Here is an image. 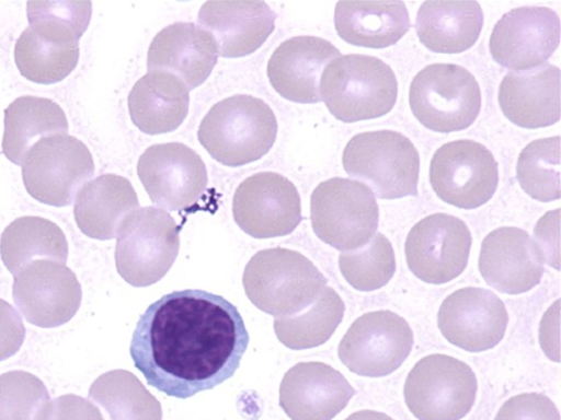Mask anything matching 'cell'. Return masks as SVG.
Listing matches in <instances>:
<instances>
[{"mask_svg":"<svg viewBox=\"0 0 561 420\" xmlns=\"http://www.w3.org/2000/svg\"><path fill=\"white\" fill-rule=\"evenodd\" d=\"M250 345L238 308L202 290L169 293L134 331L130 355L150 387L187 399L230 380Z\"/></svg>","mask_w":561,"mask_h":420,"instance_id":"obj_1","label":"cell"},{"mask_svg":"<svg viewBox=\"0 0 561 420\" xmlns=\"http://www.w3.org/2000/svg\"><path fill=\"white\" fill-rule=\"evenodd\" d=\"M277 129L275 114L265 101L234 95L210 108L198 139L215 161L239 167L265 156L276 142Z\"/></svg>","mask_w":561,"mask_h":420,"instance_id":"obj_2","label":"cell"},{"mask_svg":"<svg viewBox=\"0 0 561 420\" xmlns=\"http://www.w3.org/2000/svg\"><path fill=\"white\" fill-rule=\"evenodd\" d=\"M242 283L255 307L275 318H286L309 307L328 280L302 254L273 248L251 258Z\"/></svg>","mask_w":561,"mask_h":420,"instance_id":"obj_3","label":"cell"},{"mask_svg":"<svg viewBox=\"0 0 561 420\" xmlns=\"http://www.w3.org/2000/svg\"><path fill=\"white\" fill-rule=\"evenodd\" d=\"M320 93L333 117L355 122L388 115L398 100V81L380 59L348 55L327 66Z\"/></svg>","mask_w":561,"mask_h":420,"instance_id":"obj_4","label":"cell"},{"mask_svg":"<svg viewBox=\"0 0 561 420\" xmlns=\"http://www.w3.org/2000/svg\"><path fill=\"white\" fill-rule=\"evenodd\" d=\"M343 166L385 200L417 196L420 154L411 140L391 130L356 135L343 153Z\"/></svg>","mask_w":561,"mask_h":420,"instance_id":"obj_5","label":"cell"},{"mask_svg":"<svg viewBox=\"0 0 561 420\" xmlns=\"http://www.w3.org/2000/svg\"><path fill=\"white\" fill-rule=\"evenodd\" d=\"M181 226L165 210L138 208L122 223L116 269L135 288L153 285L170 271L181 248Z\"/></svg>","mask_w":561,"mask_h":420,"instance_id":"obj_6","label":"cell"},{"mask_svg":"<svg viewBox=\"0 0 561 420\" xmlns=\"http://www.w3.org/2000/svg\"><path fill=\"white\" fill-rule=\"evenodd\" d=\"M410 105L415 118L427 129L442 133L462 131L480 115L481 88L466 68L435 63L413 79Z\"/></svg>","mask_w":561,"mask_h":420,"instance_id":"obj_7","label":"cell"},{"mask_svg":"<svg viewBox=\"0 0 561 420\" xmlns=\"http://www.w3.org/2000/svg\"><path fill=\"white\" fill-rule=\"evenodd\" d=\"M312 230L340 252L359 249L377 234L379 206L375 192L355 180L332 178L311 196Z\"/></svg>","mask_w":561,"mask_h":420,"instance_id":"obj_8","label":"cell"},{"mask_svg":"<svg viewBox=\"0 0 561 420\" xmlns=\"http://www.w3.org/2000/svg\"><path fill=\"white\" fill-rule=\"evenodd\" d=\"M22 166L28 195L53 207L72 203L95 173L91 151L68 135L42 139L27 152Z\"/></svg>","mask_w":561,"mask_h":420,"instance_id":"obj_9","label":"cell"},{"mask_svg":"<svg viewBox=\"0 0 561 420\" xmlns=\"http://www.w3.org/2000/svg\"><path fill=\"white\" fill-rule=\"evenodd\" d=\"M403 393L419 420H461L476 405L478 378L467 363L434 354L414 365Z\"/></svg>","mask_w":561,"mask_h":420,"instance_id":"obj_10","label":"cell"},{"mask_svg":"<svg viewBox=\"0 0 561 420\" xmlns=\"http://www.w3.org/2000/svg\"><path fill=\"white\" fill-rule=\"evenodd\" d=\"M414 345L409 323L391 311L368 312L346 331L339 357L350 372L383 377L399 370Z\"/></svg>","mask_w":561,"mask_h":420,"instance_id":"obj_11","label":"cell"},{"mask_svg":"<svg viewBox=\"0 0 561 420\" xmlns=\"http://www.w3.org/2000/svg\"><path fill=\"white\" fill-rule=\"evenodd\" d=\"M431 185L446 203L477 209L495 196L499 164L493 152L473 140H455L438 149L431 163Z\"/></svg>","mask_w":561,"mask_h":420,"instance_id":"obj_12","label":"cell"},{"mask_svg":"<svg viewBox=\"0 0 561 420\" xmlns=\"http://www.w3.org/2000/svg\"><path fill=\"white\" fill-rule=\"evenodd\" d=\"M233 217L240 230L254 238L290 235L304 220L300 192L284 175L256 173L236 190Z\"/></svg>","mask_w":561,"mask_h":420,"instance_id":"obj_13","label":"cell"},{"mask_svg":"<svg viewBox=\"0 0 561 420\" xmlns=\"http://www.w3.org/2000/svg\"><path fill=\"white\" fill-rule=\"evenodd\" d=\"M13 301L27 323L57 328L76 317L82 288L77 275L62 262L38 259L14 276Z\"/></svg>","mask_w":561,"mask_h":420,"instance_id":"obj_14","label":"cell"},{"mask_svg":"<svg viewBox=\"0 0 561 420\" xmlns=\"http://www.w3.org/2000/svg\"><path fill=\"white\" fill-rule=\"evenodd\" d=\"M137 173L150 200L169 212L196 205L208 185L201 155L182 143L150 147L140 155Z\"/></svg>","mask_w":561,"mask_h":420,"instance_id":"obj_15","label":"cell"},{"mask_svg":"<svg viewBox=\"0 0 561 420\" xmlns=\"http://www.w3.org/2000/svg\"><path fill=\"white\" fill-rule=\"evenodd\" d=\"M471 245L466 222L447 214L430 215L417 222L408 236V266L425 283L446 284L466 270Z\"/></svg>","mask_w":561,"mask_h":420,"instance_id":"obj_16","label":"cell"},{"mask_svg":"<svg viewBox=\"0 0 561 420\" xmlns=\"http://www.w3.org/2000/svg\"><path fill=\"white\" fill-rule=\"evenodd\" d=\"M560 44L558 13L546 7H524L505 13L490 37L491 57L513 72L546 63Z\"/></svg>","mask_w":561,"mask_h":420,"instance_id":"obj_17","label":"cell"},{"mask_svg":"<svg viewBox=\"0 0 561 420\" xmlns=\"http://www.w3.org/2000/svg\"><path fill=\"white\" fill-rule=\"evenodd\" d=\"M508 314L489 290L466 288L448 295L437 314L443 336L469 353L495 348L504 338Z\"/></svg>","mask_w":561,"mask_h":420,"instance_id":"obj_18","label":"cell"},{"mask_svg":"<svg viewBox=\"0 0 561 420\" xmlns=\"http://www.w3.org/2000/svg\"><path fill=\"white\" fill-rule=\"evenodd\" d=\"M356 395L346 378L322 362L290 368L279 387V407L291 420H332Z\"/></svg>","mask_w":561,"mask_h":420,"instance_id":"obj_19","label":"cell"},{"mask_svg":"<svg viewBox=\"0 0 561 420\" xmlns=\"http://www.w3.org/2000/svg\"><path fill=\"white\" fill-rule=\"evenodd\" d=\"M480 272L491 288L520 294L540 283L543 257L528 233L520 228L502 226L482 242Z\"/></svg>","mask_w":561,"mask_h":420,"instance_id":"obj_20","label":"cell"},{"mask_svg":"<svg viewBox=\"0 0 561 420\" xmlns=\"http://www.w3.org/2000/svg\"><path fill=\"white\" fill-rule=\"evenodd\" d=\"M276 13L262 0L206 2L198 24L217 44L219 56L237 59L253 55L275 30Z\"/></svg>","mask_w":561,"mask_h":420,"instance_id":"obj_21","label":"cell"},{"mask_svg":"<svg viewBox=\"0 0 561 420\" xmlns=\"http://www.w3.org/2000/svg\"><path fill=\"white\" fill-rule=\"evenodd\" d=\"M342 57L328 40L295 37L280 44L268 62V79L277 94L301 104L322 101L321 78L327 66Z\"/></svg>","mask_w":561,"mask_h":420,"instance_id":"obj_22","label":"cell"},{"mask_svg":"<svg viewBox=\"0 0 561 420\" xmlns=\"http://www.w3.org/2000/svg\"><path fill=\"white\" fill-rule=\"evenodd\" d=\"M219 58L210 34L193 23H174L153 38L148 51V72L162 70L196 90L214 72Z\"/></svg>","mask_w":561,"mask_h":420,"instance_id":"obj_23","label":"cell"},{"mask_svg":"<svg viewBox=\"0 0 561 420\" xmlns=\"http://www.w3.org/2000/svg\"><path fill=\"white\" fill-rule=\"evenodd\" d=\"M504 116L517 127L540 129L560 119V69L543 65L505 75L499 93Z\"/></svg>","mask_w":561,"mask_h":420,"instance_id":"obj_24","label":"cell"},{"mask_svg":"<svg viewBox=\"0 0 561 420\" xmlns=\"http://www.w3.org/2000/svg\"><path fill=\"white\" fill-rule=\"evenodd\" d=\"M484 24L481 5L472 0H428L421 5L415 30L421 44L442 55H459L480 38Z\"/></svg>","mask_w":561,"mask_h":420,"instance_id":"obj_25","label":"cell"},{"mask_svg":"<svg viewBox=\"0 0 561 420\" xmlns=\"http://www.w3.org/2000/svg\"><path fill=\"white\" fill-rule=\"evenodd\" d=\"M139 208L131 183L117 174H103L78 192L75 218L88 237L108 241L117 237L123 222Z\"/></svg>","mask_w":561,"mask_h":420,"instance_id":"obj_26","label":"cell"},{"mask_svg":"<svg viewBox=\"0 0 561 420\" xmlns=\"http://www.w3.org/2000/svg\"><path fill=\"white\" fill-rule=\"evenodd\" d=\"M188 93L186 84L178 77L162 70L148 72L129 94L134 125L151 136L178 130L188 115Z\"/></svg>","mask_w":561,"mask_h":420,"instance_id":"obj_27","label":"cell"},{"mask_svg":"<svg viewBox=\"0 0 561 420\" xmlns=\"http://www.w3.org/2000/svg\"><path fill=\"white\" fill-rule=\"evenodd\" d=\"M335 26L347 44L380 49L396 45L410 31L411 23L403 2L342 0L336 5Z\"/></svg>","mask_w":561,"mask_h":420,"instance_id":"obj_28","label":"cell"},{"mask_svg":"<svg viewBox=\"0 0 561 420\" xmlns=\"http://www.w3.org/2000/svg\"><path fill=\"white\" fill-rule=\"evenodd\" d=\"M3 153L22 165L31 148L42 139L68 135V120L60 105L48 98L23 96L5 110Z\"/></svg>","mask_w":561,"mask_h":420,"instance_id":"obj_29","label":"cell"},{"mask_svg":"<svg viewBox=\"0 0 561 420\" xmlns=\"http://www.w3.org/2000/svg\"><path fill=\"white\" fill-rule=\"evenodd\" d=\"M68 252V242L61 228L39 217L14 220L0 237V256L13 277L38 259L66 265Z\"/></svg>","mask_w":561,"mask_h":420,"instance_id":"obj_30","label":"cell"},{"mask_svg":"<svg viewBox=\"0 0 561 420\" xmlns=\"http://www.w3.org/2000/svg\"><path fill=\"white\" fill-rule=\"evenodd\" d=\"M345 304L341 295L325 287L313 303L300 313L275 318L274 329L280 343L294 350L324 345L344 318Z\"/></svg>","mask_w":561,"mask_h":420,"instance_id":"obj_31","label":"cell"},{"mask_svg":"<svg viewBox=\"0 0 561 420\" xmlns=\"http://www.w3.org/2000/svg\"><path fill=\"white\" fill-rule=\"evenodd\" d=\"M88 397L100 406L110 420H162L161 402L133 373L116 370L101 375Z\"/></svg>","mask_w":561,"mask_h":420,"instance_id":"obj_32","label":"cell"},{"mask_svg":"<svg viewBox=\"0 0 561 420\" xmlns=\"http://www.w3.org/2000/svg\"><path fill=\"white\" fill-rule=\"evenodd\" d=\"M80 58L79 46L60 45L41 37L27 27L16 40L14 59L24 78L39 84L62 81L73 72Z\"/></svg>","mask_w":561,"mask_h":420,"instance_id":"obj_33","label":"cell"},{"mask_svg":"<svg viewBox=\"0 0 561 420\" xmlns=\"http://www.w3.org/2000/svg\"><path fill=\"white\" fill-rule=\"evenodd\" d=\"M517 180L533 199L540 202L559 200L560 137L538 139L519 154Z\"/></svg>","mask_w":561,"mask_h":420,"instance_id":"obj_34","label":"cell"},{"mask_svg":"<svg viewBox=\"0 0 561 420\" xmlns=\"http://www.w3.org/2000/svg\"><path fill=\"white\" fill-rule=\"evenodd\" d=\"M340 269L346 282L358 291L371 292L383 288L397 270L391 242L377 233L362 248L342 253Z\"/></svg>","mask_w":561,"mask_h":420,"instance_id":"obj_35","label":"cell"},{"mask_svg":"<svg viewBox=\"0 0 561 420\" xmlns=\"http://www.w3.org/2000/svg\"><path fill=\"white\" fill-rule=\"evenodd\" d=\"M30 27L41 37L60 45L79 46L90 26L91 2H28Z\"/></svg>","mask_w":561,"mask_h":420,"instance_id":"obj_36","label":"cell"},{"mask_svg":"<svg viewBox=\"0 0 561 420\" xmlns=\"http://www.w3.org/2000/svg\"><path fill=\"white\" fill-rule=\"evenodd\" d=\"M50 401L37 376L24 371L0 375V420H45Z\"/></svg>","mask_w":561,"mask_h":420,"instance_id":"obj_37","label":"cell"},{"mask_svg":"<svg viewBox=\"0 0 561 420\" xmlns=\"http://www.w3.org/2000/svg\"><path fill=\"white\" fill-rule=\"evenodd\" d=\"M495 420H560V415L548 396L522 394L506 400Z\"/></svg>","mask_w":561,"mask_h":420,"instance_id":"obj_38","label":"cell"},{"mask_svg":"<svg viewBox=\"0 0 561 420\" xmlns=\"http://www.w3.org/2000/svg\"><path fill=\"white\" fill-rule=\"evenodd\" d=\"M26 338L21 314L4 300H0V362L20 352Z\"/></svg>","mask_w":561,"mask_h":420,"instance_id":"obj_39","label":"cell"},{"mask_svg":"<svg viewBox=\"0 0 561 420\" xmlns=\"http://www.w3.org/2000/svg\"><path fill=\"white\" fill-rule=\"evenodd\" d=\"M45 420H104L92 401L72 394L53 399Z\"/></svg>","mask_w":561,"mask_h":420,"instance_id":"obj_40","label":"cell"},{"mask_svg":"<svg viewBox=\"0 0 561 420\" xmlns=\"http://www.w3.org/2000/svg\"><path fill=\"white\" fill-rule=\"evenodd\" d=\"M559 214L560 209L549 212L539 220L536 226V236L539 241L538 247L550 267L560 269L559 267Z\"/></svg>","mask_w":561,"mask_h":420,"instance_id":"obj_41","label":"cell"},{"mask_svg":"<svg viewBox=\"0 0 561 420\" xmlns=\"http://www.w3.org/2000/svg\"><path fill=\"white\" fill-rule=\"evenodd\" d=\"M345 420H394L388 415L373 411V410H365L359 411L356 413L351 415Z\"/></svg>","mask_w":561,"mask_h":420,"instance_id":"obj_42","label":"cell"}]
</instances>
